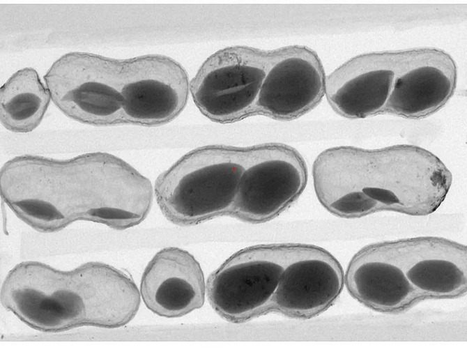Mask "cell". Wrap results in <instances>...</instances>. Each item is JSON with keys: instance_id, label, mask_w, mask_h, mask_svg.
I'll return each instance as SVG.
<instances>
[{"instance_id": "cell-8", "label": "cell", "mask_w": 467, "mask_h": 352, "mask_svg": "<svg viewBox=\"0 0 467 352\" xmlns=\"http://www.w3.org/2000/svg\"><path fill=\"white\" fill-rule=\"evenodd\" d=\"M0 187L8 206L37 231H57L72 223L67 160L17 156L2 167Z\"/></svg>"}, {"instance_id": "cell-2", "label": "cell", "mask_w": 467, "mask_h": 352, "mask_svg": "<svg viewBox=\"0 0 467 352\" xmlns=\"http://www.w3.org/2000/svg\"><path fill=\"white\" fill-rule=\"evenodd\" d=\"M140 292L125 273L101 262L70 271L24 261L6 275L2 305L36 330L58 332L81 326L114 328L138 312Z\"/></svg>"}, {"instance_id": "cell-16", "label": "cell", "mask_w": 467, "mask_h": 352, "mask_svg": "<svg viewBox=\"0 0 467 352\" xmlns=\"http://www.w3.org/2000/svg\"><path fill=\"white\" fill-rule=\"evenodd\" d=\"M206 285L199 263L188 252L178 247L160 250L142 275L140 294L155 314L179 317L201 308Z\"/></svg>"}, {"instance_id": "cell-3", "label": "cell", "mask_w": 467, "mask_h": 352, "mask_svg": "<svg viewBox=\"0 0 467 352\" xmlns=\"http://www.w3.org/2000/svg\"><path fill=\"white\" fill-rule=\"evenodd\" d=\"M245 155L246 148L210 145L183 156L155 181L162 213L179 225L231 215Z\"/></svg>"}, {"instance_id": "cell-9", "label": "cell", "mask_w": 467, "mask_h": 352, "mask_svg": "<svg viewBox=\"0 0 467 352\" xmlns=\"http://www.w3.org/2000/svg\"><path fill=\"white\" fill-rule=\"evenodd\" d=\"M307 178L303 158L288 145L269 143L246 148L231 215L252 223L270 220L299 197Z\"/></svg>"}, {"instance_id": "cell-15", "label": "cell", "mask_w": 467, "mask_h": 352, "mask_svg": "<svg viewBox=\"0 0 467 352\" xmlns=\"http://www.w3.org/2000/svg\"><path fill=\"white\" fill-rule=\"evenodd\" d=\"M397 51L355 56L332 71L325 94L332 108L349 118L383 112L395 75Z\"/></svg>"}, {"instance_id": "cell-17", "label": "cell", "mask_w": 467, "mask_h": 352, "mask_svg": "<svg viewBox=\"0 0 467 352\" xmlns=\"http://www.w3.org/2000/svg\"><path fill=\"white\" fill-rule=\"evenodd\" d=\"M344 282L355 300L383 313H399L422 300L383 242L367 245L353 257Z\"/></svg>"}, {"instance_id": "cell-6", "label": "cell", "mask_w": 467, "mask_h": 352, "mask_svg": "<svg viewBox=\"0 0 467 352\" xmlns=\"http://www.w3.org/2000/svg\"><path fill=\"white\" fill-rule=\"evenodd\" d=\"M269 52L232 46L210 56L190 82V91L199 110L208 118L222 123L257 114Z\"/></svg>"}, {"instance_id": "cell-14", "label": "cell", "mask_w": 467, "mask_h": 352, "mask_svg": "<svg viewBox=\"0 0 467 352\" xmlns=\"http://www.w3.org/2000/svg\"><path fill=\"white\" fill-rule=\"evenodd\" d=\"M383 243L422 300L456 298L466 293L465 245L438 237H417Z\"/></svg>"}, {"instance_id": "cell-12", "label": "cell", "mask_w": 467, "mask_h": 352, "mask_svg": "<svg viewBox=\"0 0 467 352\" xmlns=\"http://www.w3.org/2000/svg\"><path fill=\"white\" fill-rule=\"evenodd\" d=\"M326 75L316 53L303 45L270 50L257 114L292 120L314 109L326 91Z\"/></svg>"}, {"instance_id": "cell-13", "label": "cell", "mask_w": 467, "mask_h": 352, "mask_svg": "<svg viewBox=\"0 0 467 352\" xmlns=\"http://www.w3.org/2000/svg\"><path fill=\"white\" fill-rule=\"evenodd\" d=\"M457 68L442 49L397 51L392 89L383 113L420 118L443 107L455 90Z\"/></svg>"}, {"instance_id": "cell-11", "label": "cell", "mask_w": 467, "mask_h": 352, "mask_svg": "<svg viewBox=\"0 0 467 352\" xmlns=\"http://www.w3.org/2000/svg\"><path fill=\"white\" fill-rule=\"evenodd\" d=\"M344 284L343 269L327 250L313 245L286 244L273 312L312 318L335 303Z\"/></svg>"}, {"instance_id": "cell-4", "label": "cell", "mask_w": 467, "mask_h": 352, "mask_svg": "<svg viewBox=\"0 0 467 352\" xmlns=\"http://www.w3.org/2000/svg\"><path fill=\"white\" fill-rule=\"evenodd\" d=\"M67 162L75 222L91 221L125 229L145 219L152 204L153 187L129 164L101 152L80 155Z\"/></svg>"}, {"instance_id": "cell-7", "label": "cell", "mask_w": 467, "mask_h": 352, "mask_svg": "<svg viewBox=\"0 0 467 352\" xmlns=\"http://www.w3.org/2000/svg\"><path fill=\"white\" fill-rule=\"evenodd\" d=\"M286 244L259 245L227 259L208 277V300L215 311L242 323L273 311L284 264Z\"/></svg>"}, {"instance_id": "cell-18", "label": "cell", "mask_w": 467, "mask_h": 352, "mask_svg": "<svg viewBox=\"0 0 467 352\" xmlns=\"http://www.w3.org/2000/svg\"><path fill=\"white\" fill-rule=\"evenodd\" d=\"M50 100L36 70H19L0 89L1 121L10 131L30 132L42 121Z\"/></svg>"}, {"instance_id": "cell-1", "label": "cell", "mask_w": 467, "mask_h": 352, "mask_svg": "<svg viewBox=\"0 0 467 352\" xmlns=\"http://www.w3.org/2000/svg\"><path fill=\"white\" fill-rule=\"evenodd\" d=\"M316 196L331 213L355 218L382 211L422 216L445 200L452 174L430 151L410 144L337 146L313 164Z\"/></svg>"}, {"instance_id": "cell-10", "label": "cell", "mask_w": 467, "mask_h": 352, "mask_svg": "<svg viewBox=\"0 0 467 352\" xmlns=\"http://www.w3.org/2000/svg\"><path fill=\"white\" fill-rule=\"evenodd\" d=\"M120 77L123 123L150 126L167 123L183 110L190 92L185 69L164 55L122 61Z\"/></svg>"}, {"instance_id": "cell-5", "label": "cell", "mask_w": 467, "mask_h": 352, "mask_svg": "<svg viewBox=\"0 0 467 352\" xmlns=\"http://www.w3.org/2000/svg\"><path fill=\"white\" fill-rule=\"evenodd\" d=\"M121 63L90 53L63 55L44 77L51 99L77 121L95 125L123 123Z\"/></svg>"}]
</instances>
